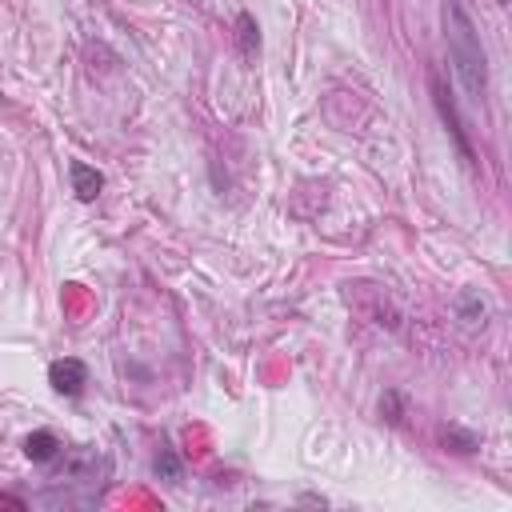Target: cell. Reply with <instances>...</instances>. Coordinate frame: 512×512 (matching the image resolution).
I'll list each match as a JSON object with an SVG mask.
<instances>
[{
	"mask_svg": "<svg viewBox=\"0 0 512 512\" xmlns=\"http://www.w3.org/2000/svg\"><path fill=\"white\" fill-rule=\"evenodd\" d=\"M156 476H164V480H176V476H180V460H176L168 448L156 456Z\"/></svg>",
	"mask_w": 512,
	"mask_h": 512,
	"instance_id": "52a82bcc",
	"label": "cell"
},
{
	"mask_svg": "<svg viewBox=\"0 0 512 512\" xmlns=\"http://www.w3.org/2000/svg\"><path fill=\"white\" fill-rule=\"evenodd\" d=\"M500 4H508V0H500Z\"/></svg>",
	"mask_w": 512,
	"mask_h": 512,
	"instance_id": "ba28073f",
	"label": "cell"
},
{
	"mask_svg": "<svg viewBox=\"0 0 512 512\" xmlns=\"http://www.w3.org/2000/svg\"><path fill=\"white\" fill-rule=\"evenodd\" d=\"M24 456L28 460H36V464H48V460H56L60 456V440L52 436V432H32L28 440H24Z\"/></svg>",
	"mask_w": 512,
	"mask_h": 512,
	"instance_id": "277c9868",
	"label": "cell"
},
{
	"mask_svg": "<svg viewBox=\"0 0 512 512\" xmlns=\"http://www.w3.org/2000/svg\"><path fill=\"white\" fill-rule=\"evenodd\" d=\"M68 176H72V192H76L84 204L96 200L100 188H104V176H100L92 164H84V160H72V164H68Z\"/></svg>",
	"mask_w": 512,
	"mask_h": 512,
	"instance_id": "3957f363",
	"label": "cell"
},
{
	"mask_svg": "<svg viewBox=\"0 0 512 512\" xmlns=\"http://www.w3.org/2000/svg\"><path fill=\"white\" fill-rule=\"evenodd\" d=\"M444 40H448V60L452 72L464 88V96L472 104H484L488 96V56L480 44V32L472 24V16L464 12L460 0H444Z\"/></svg>",
	"mask_w": 512,
	"mask_h": 512,
	"instance_id": "6da1fadb",
	"label": "cell"
},
{
	"mask_svg": "<svg viewBox=\"0 0 512 512\" xmlns=\"http://www.w3.org/2000/svg\"><path fill=\"white\" fill-rule=\"evenodd\" d=\"M48 384H52L60 396H80L84 384H88V368H84L80 360H72V356L52 360V364H48Z\"/></svg>",
	"mask_w": 512,
	"mask_h": 512,
	"instance_id": "7a4b0ae2",
	"label": "cell"
},
{
	"mask_svg": "<svg viewBox=\"0 0 512 512\" xmlns=\"http://www.w3.org/2000/svg\"><path fill=\"white\" fill-rule=\"evenodd\" d=\"M236 28H240V48H244V56H256V48H260V36H256V24H252V16H240V20H236Z\"/></svg>",
	"mask_w": 512,
	"mask_h": 512,
	"instance_id": "8992f818",
	"label": "cell"
},
{
	"mask_svg": "<svg viewBox=\"0 0 512 512\" xmlns=\"http://www.w3.org/2000/svg\"><path fill=\"white\" fill-rule=\"evenodd\" d=\"M456 312H460L464 324H484V316H488V308H484V300H480L476 292H464V296L456 300Z\"/></svg>",
	"mask_w": 512,
	"mask_h": 512,
	"instance_id": "5b68a950",
	"label": "cell"
}]
</instances>
